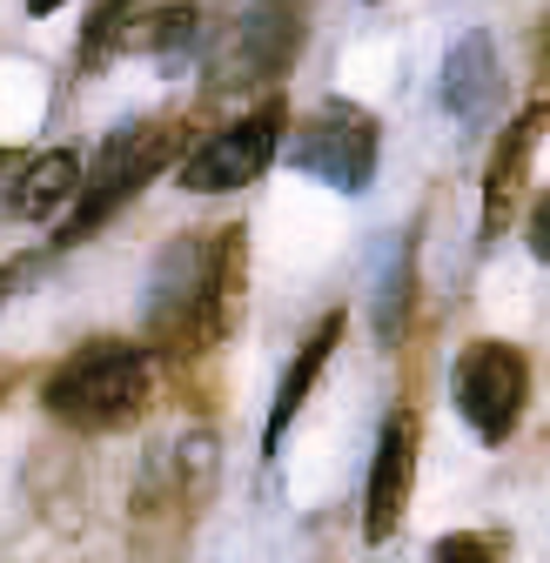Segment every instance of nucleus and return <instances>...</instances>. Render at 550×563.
I'll list each match as a JSON object with an SVG mask.
<instances>
[{"mask_svg": "<svg viewBox=\"0 0 550 563\" xmlns=\"http://www.w3.org/2000/svg\"><path fill=\"white\" fill-rule=\"evenodd\" d=\"M242 222L222 235H182L162 249L148 282V335L175 356H195L242 316Z\"/></svg>", "mask_w": 550, "mask_h": 563, "instance_id": "1", "label": "nucleus"}, {"mask_svg": "<svg viewBox=\"0 0 550 563\" xmlns=\"http://www.w3.org/2000/svg\"><path fill=\"white\" fill-rule=\"evenodd\" d=\"M148 389H155L148 349L142 342H121V335H95V342H81L75 356L47 376L41 402H47L54 422H67V430L101 437V430H121V422L142 416Z\"/></svg>", "mask_w": 550, "mask_h": 563, "instance_id": "2", "label": "nucleus"}, {"mask_svg": "<svg viewBox=\"0 0 550 563\" xmlns=\"http://www.w3.org/2000/svg\"><path fill=\"white\" fill-rule=\"evenodd\" d=\"M182 121H134V128H114L108 141H101V155H95V168H88V181H81V195H75V208H67V222H61V249H75V242H88L114 208H128L134 195H142L162 168H175L182 162Z\"/></svg>", "mask_w": 550, "mask_h": 563, "instance_id": "3", "label": "nucleus"}, {"mask_svg": "<svg viewBox=\"0 0 550 563\" xmlns=\"http://www.w3.org/2000/svg\"><path fill=\"white\" fill-rule=\"evenodd\" d=\"M302 54V8L296 0H255L249 14H235L209 54H201V88L229 95V88H268L283 81Z\"/></svg>", "mask_w": 550, "mask_h": 563, "instance_id": "4", "label": "nucleus"}, {"mask_svg": "<svg viewBox=\"0 0 550 563\" xmlns=\"http://www.w3.org/2000/svg\"><path fill=\"white\" fill-rule=\"evenodd\" d=\"M376 155H383V134L356 101H322L289 134V168L316 175L336 195H363L376 181Z\"/></svg>", "mask_w": 550, "mask_h": 563, "instance_id": "5", "label": "nucleus"}, {"mask_svg": "<svg viewBox=\"0 0 550 563\" xmlns=\"http://www.w3.org/2000/svg\"><path fill=\"white\" fill-rule=\"evenodd\" d=\"M275 148H283V108L268 101L255 114H235V121L201 134L195 148L175 162V188H188V195H235L275 162Z\"/></svg>", "mask_w": 550, "mask_h": 563, "instance_id": "6", "label": "nucleus"}, {"mask_svg": "<svg viewBox=\"0 0 550 563\" xmlns=\"http://www.w3.org/2000/svg\"><path fill=\"white\" fill-rule=\"evenodd\" d=\"M530 402V363L517 342H470L457 356V416L484 443H504Z\"/></svg>", "mask_w": 550, "mask_h": 563, "instance_id": "7", "label": "nucleus"}, {"mask_svg": "<svg viewBox=\"0 0 550 563\" xmlns=\"http://www.w3.org/2000/svg\"><path fill=\"white\" fill-rule=\"evenodd\" d=\"M409 483H417V416H389L376 456H370V489H363V537L389 543L403 510H409Z\"/></svg>", "mask_w": 550, "mask_h": 563, "instance_id": "8", "label": "nucleus"}, {"mask_svg": "<svg viewBox=\"0 0 550 563\" xmlns=\"http://www.w3.org/2000/svg\"><path fill=\"white\" fill-rule=\"evenodd\" d=\"M497 88H504V75H497V47H491L484 27H470V34L443 54V108H450V121L484 128L491 108H497Z\"/></svg>", "mask_w": 550, "mask_h": 563, "instance_id": "9", "label": "nucleus"}, {"mask_svg": "<svg viewBox=\"0 0 550 563\" xmlns=\"http://www.w3.org/2000/svg\"><path fill=\"white\" fill-rule=\"evenodd\" d=\"M81 181H88V162L75 148H34L21 162V181H14V208H8V216L14 222H54L61 208H75Z\"/></svg>", "mask_w": 550, "mask_h": 563, "instance_id": "10", "label": "nucleus"}, {"mask_svg": "<svg viewBox=\"0 0 550 563\" xmlns=\"http://www.w3.org/2000/svg\"><path fill=\"white\" fill-rule=\"evenodd\" d=\"M543 128H550V108H543V101L524 108V114L504 128L497 155H491V168H484V235L504 229V216H510V201H517V188H524V168H530V155H537Z\"/></svg>", "mask_w": 550, "mask_h": 563, "instance_id": "11", "label": "nucleus"}, {"mask_svg": "<svg viewBox=\"0 0 550 563\" xmlns=\"http://www.w3.org/2000/svg\"><path fill=\"white\" fill-rule=\"evenodd\" d=\"M336 342H342V316H322V322L309 329V342L296 349V363L283 369V383H275V402H268V430H262V450H268V456L283 450V430L302 416V402H309V389H316V376H322V363H329Z\"/></svg>", "mask_w": 550, "mask_h": 563, "instance_id": "12", "label": "nucleus"}, {"mask_svg": "<svg viewBox=\"0 0 550 563\" xmlns=\"http://www.w3.org/2000/svg\"><path fill=\"white\" fill-rule=\"evenodd\" d=\"M121 47L128 54H182V47H195V0H155V8L128 14Z\"/></svg>", "mask_w": 550, "mask_h": 563, "instance_id": "13", "label": "nucleus"}, {"mask_svg": "<svg viewBox=\"0 0 550 563\" xmlns=\"http://www.w3.org/2000/svg\"><path fill=\"white\" fill-rule=\"evenodd\" d=\"M403 262H409V249H396V268L376 275V329L383 335H396V322H403Z\"/></svg>", "mask_w": 550, "mask_h": 563, "instance_id": "14", "label": "nucleus"}, {"mask_svg": "<svg viewBox=\"0 0 550 563\" xmlns=\"http://www.w3.org/2000/svg\"><path fill=\"white\" fill-rule=\"evenodd\" d=\"M430 563H491V543L484 537H443L430 550Z\"/></svg>", "mask_w": 550, "mask_h": 563, "instance_id": "15", "label": "nucleus"}, {"mask_svg": "<svg viewBox=\"0 0 550 563\" xmlns=\"http://www.w3.org/2000/svg\"><path fill=\"white\" fill-rule=\"evenodd\" d=\"M524 242H530V255H537V262H550V188H543V195H537V208H530Z\"/></svg>", "mask_w": 550, "mask_h": 563, "instance_id": "16", "label": "nucleus"}, {"mask_svg": "<svg viewBox=\"0 0 550 563\" xmlns=\"http://www.w3.org/2000/svg\"><path fill=\"white\" fill-rule=\"evenodd\" d=\"M21 162H28V155L0 148V216H8V208H14V181H21Z\"/></svg>", "mask_w": 550, "mask_h": 563, "instance_id": "17", "label": "nucleus"}, {"mask_svg": "<svg viewBox=\"0 0 550 563\" xmlns=\"http://www.w3.org/2000/svg\"><path fill=\"white\" fill-rule=\"evenodd\" d=\"M61 8H67V0H28V14H34V21H47V14H61Z\"/></svg>", "mask_w": 550, "mask_h": 563, "instance_id": "18", "label": "nucleus"}, {"mask_svg": "<svg viewBox=\"0 0 550 563\" xmlns=\"http://www.w3.org/2000/svg\"><path fill=\"white\" fill-rule=\"evenodd\" d=\"M8 296H14V268H8V262H0V302H8Z\"/></svg>", "mask_w": 550, "mask_h": 563, "instance_id": "19", "label": "nucleus"}]
</instances>
